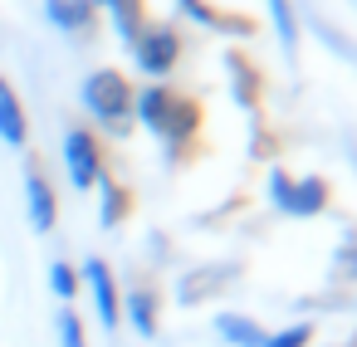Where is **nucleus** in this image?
<instances>
[{"mask_svg":"<svg viewBox=\"0 0 357 347\" xmlns=\"http://www.w3.org/2000/svg\"><path fill=\"white\" fill-rule=\"evenodd\" d=\"M215 337L230 342V347H264L269 332L255 318H245V313H215Z\"/></svg>","mask_w":357,"mask_h":347,"instance_id":"14","label":"nucleus"},{"mask_svg":"<svg viewBox=\"0 0 357 347\" xmlns=\"http://www.w3.org/2000/svg\"><path fill=\"white\" fill-rule=\"evenodd\" d=\"M157 313H162V298H157V288H147V284H137V288L128 293V303H123V318L132 323L137 337H157Z\"/></svg>","mask_w":357,"mask_h":347,"instance_id":"13","label":"nucleus"},{"mask_svg":"<svg viewBox=\"0 0 357 347\" xmlns=\"http://www.w3.org/2000/svg\"><path fill=\"white\" fill-rule=\"evenodd\" d=\"M79 279H84V284H89V293H93V313H98V323L113 332V327L123 323V298H118L113 269H108L103 259H89V264L79 269Z\"/></svg>","mask_w":357,"mask_h":347,"instance_id":"6","label":"nucleus"},{"mask_svg":"<svg viewBox=\"0 0 357 347\" xmlns=\"http://www.w3.org/2000/svg\"><path fill=\"white\" fill-rule=\"evenodd\" d=\"M128 49H132V64H137L147 79H167V74L181 64V35H176L172 25H147Z\"/></svg>","mask_w":357,"mask_h":347,"instance_id":"4","label":"nucleus"},{"mask_svg":"<svg viewBox=\"0 0 357 347\" xmlns=\"http://www.w3.org/2000/svg\"><path fill=\"white\" fill-rule=\"evenodd\" d=\"M84 108L108 128V132H128L132 128V84L118 74V69H93L89 79H84Z\"/></svg>","mask_w":357,"mask_h":347,"instance_id":"2","label":"nucleus"},{"mask_svg":"<svg viewBox=\"0 0 357 347\" xmlns=\"http://www.w3.org/2000/svg\"><path fill=\"white\" fill-rule=\"evenodd\" d=\"M308 342H313V323H289L264 337V347H308Z\"/></svg>","mask_w":357,"mask_h":347,"instance_id":"19","label":"nucleus"},{"mask_svg":"<svg viewBox=\"0 0 357 347\" xmlns=\"http://www.w3.org/2000/svg\"><path fill=\"white\" fill-rule=\"evenodd\" d=\"M176 10H181L186 20H196V25L215 30V35H230V40H245V35H255V20H250V15L220 10V6H211V0H176Z\"/></svg>","mask_w":357,"mask_h":347,"instance_id":"8","label":"nucleus"},{"mask_svg":"<svg viewBox=\"0 0 357 347\" xmlns=\"http://www.w3.org/2000/svg\"><path fill=\"white\" fill-rule=\"evenodd\" d=\"M89 6H93V10H103V15L113 20V30H118V40H123V45H132V40L152 25L142 0H89Z\"/></svg>","mask_w":357,"mask_h":347,"instance_id":"10","label":"nucleus"},{"mask_svg":"<svg viewBox=\"0 0 357 347\" xmlns=\"http://www.w3.org/2000/svg\"><path fill=\"white\" fill-rule=\"evenodd\" d=\"M54 332H59V347H89V337H84V318H79L69 303L54 313Z\"/></svg>","mask_w":357,"mask_h":347,"instance_id":"17","label":"nucleus"},{"mask_svg":"<svg viewBox=\"0 0 357 347\" xmlns=\"http://www.w3.org/2000/svg\"><path fill=\"white\" fill-rule=\"evenodd\" d=\"M264 6H269V20H274V35H279L284 54H294V49H298V20H294V6H289V0H264Z\"/></svg>","mask_w":357,"mask_h":347,"instance_id":"15","label":"nucleus"},{"mask_svg":"<svg viewBox=\"0 0 357 347\" xmlns=\"http://www.w3.org/2000/svg\"><path fill=\"white\" fill-rule=\"evenodd\" d=\"M269 196H274V206H279L284 215H298V220H308V215L328 210V196H333V186H328L323 176H289L284 167H274V171H269Z\"/></svg>","mask_w":357,"mask_h":347,"instance_id":"3","label":"nucleus"},{"mask_svg":"<svg viewBox=\"0 0 357 347\" xmlns=\"http://www.w3.org/2000/svg\"><path fill=\"white\" fill-rule=\"evenodd\" d=\"M0 142L6 147H25L30 142V118H25V103L10 88V79H0Z\"/></svg>","mask_w":357,"mask_h":347,"instance_id":"12","label":"nucleus"},{"mask_svg":"<svg viewBox=\"0 0 357 347\" xmlns=\"http://www.w3.org/2000/svg\"><path fill=\"white\" fill-rule=\"evenodd\" d=\"M132 118H137L147 132H157V137L167 142V152H181V147L196 137V128H201V103H196L191 93L172 88V84H147V88L132 98Z\"/></svg>","mask_w":357,"mask_h":347,"instance_id":"1","label":"nucleus"},{"mask_svg":"<svg viewBox=\"0 0 357 347\" xmlns=\"http://www.w3.org/2000/svg\"><path fill=\"white\" fill-rule=\"evenodd\" d=\"M45 20L64 35H93L98 25V10L89 6V0H45Z\"/></svg>","mask_w":357,"mask_h":347,"instance_id":"11","label":"nucleus"},{"mask_svg":"<svg viewBox=\"0 0 357 347\" xmlns=\"http://www.w3.org/2000/svg\"><path fill=\"white\" fill-rule=\"evenodd\" d=\"M50 288H54V298H64V303H69V298L79 293V269H74V264H64V259H54V264H50Z\"/></svg>","mask_w":357,"mask_h":347,"instance_id":"18","label":"nucleus"},{"mask_svg":"<svg viewBox=\"0 0 357 347\" xmlns=\"http://www.w3.org/2000/svg\"><path fill=\"white\" fill-rule=\"evenodd\" d=\"M225 69H230V84H235V103H240L245 113H259L264 79H259V69L250 64V54H245V49H230V54H225Z\"/></svg>","mask_w":357,"mask_h":347,"instance_id":"9","label":"nucleus"},{"mask_svg":"<svg viewBox=\"0 0 357 347\" xmlns=\"http://www.w3.org/2000/svg\"><path fill=\"white\" fill-rule=\"evenodd\" d=\"M64 167H69V181L79 191H93L108 171H103V142L89 132V128H69L64 132Z\"/></svg>","mask_w":357,"mask_h":347,"instance_id":"5","label":"nucleus"},{"mask_svg":"<svg viewBox=\"0 0 357 347\" xmlns=\"http://www.w3.org/2000/svg\"><path fill=\"white\" fill-rule=\"evenodd\" d=\"M25 210H30V225H35L40 235H50L54 220H59V201H54V186H50V176L40 171V162L25 167Z\"/></svg>","mask_w":357,"mask_h":347,"instance_id":"7","label":"nucleus"},{"mask_svg":"<svg viewBox=\"0 0 357 347\" xmlns=\"http://www.w3.org/2000/svg\"><path fill=\"white\" fill-rule=\"evenodd\" d=\"M98 186H103V210H98V215H103V225H123V220H128V210H132V191L113 186L108 176H103Z\"/></svg>","mask_w":357,"mask_h":347,"instance_id":"16","label":"nucleus"}]
</instances>
